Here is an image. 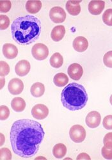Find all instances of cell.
<instances>
[{"label":"cell","instance_id":"cell-20","mask_svg":"<svg viewBox=\"0 0 112 160\" xmlns=\"http://www.w3.org/2000/svg\"><path fill=\"white\" fill-rule=\"evenodd\" d=\"M53 82L56 86L59 87H63L68 83L69 78L64 73H58L54 76Z\"/></svg>","mask_w":112,"mask_h":160},{"label":"cell","instance_id":"cell-29","mask_svg":"<svg viewBox=\"0 0 112 160\" xmlns=\"http://www.w3.org/2000/svg\"><path fill=\"white\" fill-rule=\"evenodd\" d=\"M12 4L10 1H0V12L2 13H7L11 9Z\"/></svg>","mask_w":112,"mask_h":160},{"label":"cell","instance_id":"cell-7","mask_svg":"<svg viewBox=\"0 0 112 160\" xmlns=\"http://www.w3.org/2000/svg\"><path fill=\"white\" fill-rule=\"evenodd\" d=\"M49 114V109L47 106L43 104L35 105L32 110V115L38 120H43L46 118Z\"/></svg>","mask_w":112,"mask_h":160},{"label":"cell","instance_id":"cell-28","mask_svg":"<svg viewBox=\"0 0 112 160\" xmlns=\"http://www.w3.org/2000/svg\"><path fill=\"white\" fill-rule=\"evenodd\" d=\"M10 115V110L7 106L2 105L0 107V118L2 121L7 119Z\"/></svg>","mask_w":112,"mask_h":160},{"label":"cell","instance_id":"cell-26","mask_svg":"<svg viewBox=\"0 0 112 160\" xmlns=\"http://www.w3.org/2000/svg\"><path fill=\"white\" fill-rule=\"evenodd\" d=\"M12 159V153L8 148H2L0 150V159L10 160Z\"/></svg>","mask_w":112,"mask_h":160},{"label":"cell","instance_id":"cell-32","mask_svg":"<svg viewBox=\"0 0 112 160\" xmlns=\"http://www.w3.org/2000/svg\"><path fill=\"white\" fill-rule=\"evenodd\" d=\"M103 143L106 148H112V132L107 133L104 136L103 139Z\"/></svg>","mask_w":112,"mask_h":160},{"label":"cell","instance_id":"cell-16","mask_svg":"<svg viewBox=\"0 0 112 160\" xmlns=\"http://www.w3.org/2000/svg\"><path fill=\"white\" fill-rule=\"evenodd\" d=\"M81 2V1H67L65 7L69 14L73 16H78L81 12V6L79 5Z\"/></svg>","mask_w":112,"mask_h":160},{"label":"cell","instance_id":"cell-10","mask_svg":"<svg viewBox=\"0 0 112 160\" xmlns=\"http://www.w3.org/2000/svg\"><path fill=\"white\" fill-rule=\"evenodd\" d=\"M67 72L69 77L72 79L78 81V80L81 79V76H83V70L81 65L77 63H74L69 65Z\"/></svg>","mask_w":112,"mask_h":160},{"label":"cell","instance_id":"cell-30","mask_svg":"<svg viewBox=\"0 0 112 160\" xmlns=\"http://www.w3.org/2000/svg\"><path fill=\"white\" fill-rule=\"evenodd\" d=\"M103 127L108 130H112V115L106 116L103 121Z\"/></svg>","mask_w":112,"mask_h":160},{"label":"cell","instance_id":"cell-34","mask_svg":"<svg viewBox=\"0 0 112 160\" xmlns=\"http://www.w3.org/2000/svg\"><path fill=\"white\" fill-rule=\"evenodd\" d=\"M5 84V80L3 78H1V89L3 88L4 85Z\"/></svg>","mask_w":112,"mask_h":160},{"label":"cell","instance_id":"cell-19","mask_svg":"<svg viewBox=\"0 0 112 160\" xmlns=\"http://www.w3.org/2000/svg\"><path fill=\"white\" fill-rule=\"evenodd\" d=\"M12 108L16 112H21L24 110L26 108V102L21 98H13L11 102Z\"/></svg>","mask_w":112,"mask_h":160},{"label":"cell","instance_id":"cell-2","mask_svg":"<svg viewBox=\"0 0 112 160\" xmlns=\"http://www.w3.org/2000/svg\"><path fill=\"white\" fill-rule=\"evenodd\" d=\"M42 30L41 21L33 16L17 18L11 25L12 38L19 44L29 45L38 39Z\"/></svg>","mask_w":112,"mask_h":160},{"label":"cell","instance_id":"cell-35","mask_svg":"<svg viewBox=\"0 0 112 160\" xmlns=\"http://www.w3.org/2000/svg\"><path fill=\"white\" fill-rule=\"evenodd\" d=\"M4 142H5V137L3 136L2 133H1V145H0L2 146Z\"/></svg>","mask_w":112,"mask_h":160},{"label":"cell","instance_id":"cell-15","mask_svg":"<svg viewBox=\"0 0 112 160\" xmlns=\"http://www.w3.org/2000/svg\"><path fill=\"white\" fill-rule=\"evenodd\" d=\"M65 34V28L63 25H58L52 30L51 37L54 42H59L64 38Z\"/></svg>","mask_w":112,"mask_h":160},{"label":"cell","instance_id":"cell-8","mask_svg":"<svg viewBox=\"0 0 112 160\" xmlns=\"http://www.w3.org/2000/svg\"><path fill=\"white\" fill-rule=\"evenodd\" d=\"M101 115L99 112L96 111H92L89 113L85 119V122L87 126L92 129L96 128L99 126L101 124Z\"/></svg>","mask_w":112,"mask_h":160},{"label":"cell","instance_id":"cell-18","mask_svg":"<svg viewBox=\"0 0 112 160\" xmlns=\"http://www.w3.org/2000/svg\"><path fill=\"white\" fill-rule=\"evenodd\" d=\"M32 95L35 98H40L43 96L45 92V87L43 83L37 82L32 85L30 88Z\"/></svg>","mask_w":112,"mask_h":160},{"label":"cell","instance_id":"cell-4","mask_svg":"<svg viewBox=\"0 0 112 160\" xmlns=\"http://www.w3.org/2000/svg\"><path fill=\"white\" fill-rule=\"evenodd\" d=\"M69 136L75 143H81L86 138V131L81 125H74L69 131Z\"/></svg>","mask_w":112,"mask_h":160},{"label":"cell","instance_id":"cell-5","mask_svg":"<svg viewBox=\"0 0 112 160\" xmlns=\"http://www.w3.org/2000/svg\"><path fill=\"white\" fill-rule=\"evenodd\" d=\"M32 53L35 59L37 60H44L48 57L49 49L45 44L37 43L33 46Z\"/></svg>","mask_w":112,"mask_h":160},{"label":"cell","instance_id":"cell-21","mask_svg":"<svg viewBox=\"0 0 112 160\" xmlns=\"http://www.w3.org/2000/svg\"><path fill=\"white\" fill-rule=\"evenodd\" d=\"M50 65L54 68L59 69L62 66L64 63L63 57L59 52H55L51 56L49 60Z\"/></svg>","mask_w":112,"mask_h":160},{"label":"cell","instance_id":"cell-12","mask_svg":"<svg viewBox=\"0 0 112 160\" xmlns=\"http://www.w3.org/2000/svg\"><path fill=\"white\" fill-rule=\"evenodd\" d=\"M73 46L75 51L79 52H82L87 49L89 47V42L85 37L79 36L74 38Z\"/></svg>","mask_w":112,"mask_h":160},{"label":"cell","instance_id":"cell-27","mask_svg":"<svg viewBox=\"0 0 112 160\" xmlns=\"http://www.w3.org/2000/svg\"><path fill=\"white\" fill-rule=\"evenodd\" d=\"M103 62L107 68H112V51L105 53L103 57Z\"/></svg>","mask_w":112,"mask_h":160},{"label":"cell","instance_id":"cell-23","mask_svg":"<svg viewBox=\"0 0 112 160\" xmlns=\"http://www.w3.org/2000/svg\"><path fill=\"white\" fill-rule=\"evenodd\" d=\"M103 22L109 26H112V8L107 9L103 15Z\"/></svg>","mask_w":112,"mask_h":160},{"label":"cell","instance_id":"cell-31","mask_svg":"<svg viewBox=\"0 0 112 160\" xmlns=\"http://www.w3.org/2000/svg\"><path fill=\"white\" fill-rule=\"evenodd\" d=\"M101 154L104 158L107 159H112V148H106L104 145L101 150Z\"/></svg>","mask_w":112,"mask_h":160},{"label":"cell","instance_id":"cell-36","mask_svg":"<svg viewBox=\"0 0 112 160\" xmlns=\"http://www.w3.org/2000/svg\"><path fill=\"white\" fill-rule=\"evenodd\" d=\"M109 102H110V104H111V106H112V94L111 95V96H110V98H109Z\"/></svg>","mask_w":112,"mask_h":160},{"label":"cell","instance_id":"cell-14","mask_svg":"<svg viewBox=\"0 0 112 160\" xmlns=\"http://www.w3.org/2000/svg\"><path fill=\"white\" fill-rule=\"evenodd\" d=\"M3 53L7 59H13L18 55V49L15 45L7 43L3 45Z\"/></svg>","mask_w":112,"mask_h":160},{"label":"cell","instance_id":"cell-13","mask_svg":"<svg viewBox=\"0 0 112 160\" xmlns=\"http://www.w3.org/2000/svg\"><path fill=\"white\" fill-rule=\"evenodd\" d=\"M105 7V3L103 1H91L88 7L89 12L94 16L100 15Z\"/></svg>","mask_w":112,"mask_h":160},{"label":"cell","instance_id":"cell-22","mask_svg":"<svg viewBox=\"0 0 112 160\" xmlns=\"http://www.w3.org/2000/svg\"><path fill=\"white\" fill-rule=\"evenodd\" d=\"M67 153L66 146L63 143H57L54 146L53 149V154L54 156L57 158H64Z\"/></svg>","mask_w":112,"mask_h":160},{"label":"cell","instance_id":"cell-9","mask_svg":"<svg viewBox=\"0 0 112 160\" xmlns=\"http://www.w3.org/2000/svg\"><path fill=\"white\" fill-rule=\"evenodd\" d=\"M8 89L11 94L19 95L23 91V82L19 78H13L8 83Z\"/></svg>","mask_w":112,"mask_h":160},{"label":"cell","instance_id":"cell-33","mask_svg":"<svg viewBox=\"0 0 112 160\" xmlns=\"http://www.w3.org/2000/svg\"><path fill=\"white\" fill-rule=\"evenodd\" d=\"M77 160H79V159H89V160H90L91 158L89 156V155L87 153H85V152H83V153H81L79 154L77 158H76Z\"/></svg>","mask_w":112,"mask_h":160},{"label":"cell","instance_id":"cell-6","mask_svg":"<svg viewBox=\"0 0 112 160\" xmlns=\"http://www.w3.org/2000/svg\"><path fill=\"white\" fill-rule=\"evenodd\" d=\"M51 20L54 23H62L66 19V13L60 7H53L49 11Z\"/></svg>","mask_w":112,"mask_h":160},{"label":"cell","instance_id":"cell-11","mask_svg":"<svg viewBox=\"0 0 112 160\" xmlns=\"http://www.w3.org/2000/svg\"><path fill=\"white\" fill-rule=\"evenodd\" d=\"M31 65L30 62L26 60H22L16 64L15 67V72L17 75L23 77L29 73Z\"/></svg>","mask_w":112,"mask_h":160},{"label":"cell","instance_id":"cell-17","mask_svg":"<svg viewBox=\"0 0 112 160\" xmlns=\"http://www.w3.org/2000/svg\"><path fill=\"white\" fill-rule=\"evenodd\" d=\"M42 8V2L38 0L35 1H27L26 3V9L30 14H34L38 13Z\"/></svg>","mask_w":112,"mask_h":160},{"label":"cell","instance_id":"cell-24","mask_svg":"<svg viewBox=\"0 0 112 160\" xmlns=\"http://www.w3.org/2000/svg\"><path fill=\"white\" fill-rule=\"evenodd\" d=\"M10 72V67L8 64L4 62L1 61L0 62V76L2 77L8 75Z\"/></svg>","mask_w":112,"mask_h":160},{"label":"cell","instance_id":"cell-25","mask_svg":"<svg viewBox=\"0 0 112 160\" xmlns=\"http://www.w3.org/2000/svg\"><path fill=\"white\" fill-rule=\"evenodd\" d=\"M10 25V19L5 15L0 16V28L2 30H6Z\"/></svg>","mask_w":112,"mask_h":160},{"label":"cell","instance_id":"cell-1","mask_svg":"<svg viewBox=\"0 0 112 160\" xmlns=\"http://www.w3.org/2000/svg\"><path fill=\"white\" fill-rule=\"evenodd\" d=\"M45 132L42 125L31 119H20L12 126L10 138L13 151L24 158L35 156L43 142Z\"/></svg>","mask_w":112,"mask_h":160},{"label":"cell","instance_id":"cell-3","mask_svg":"<svg viewBox=\"0 0 112 160\" xmlns=\"http://www.w3.org/2000/svg\"><path fill=\"white\" fill-rule=\"evenodd\" d=\"M88 94L83 85L71 83L64 88L61 94L63 106L71 111L83 109L88 102Z\"/></svg>","mask_w":112,"mask_h":160}]
</instances>
